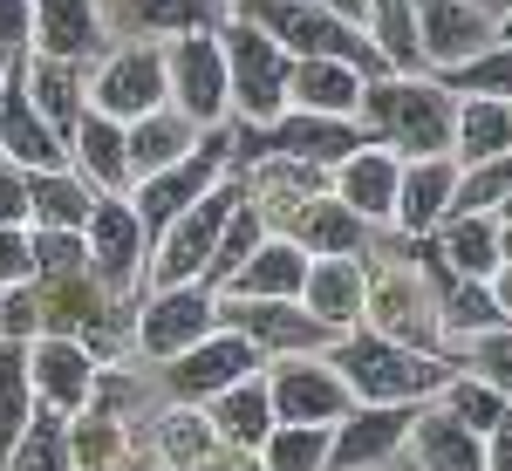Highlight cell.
<instances>
[{
    "mask_svg": "<svg viewBox=\"0 0 512 471\" xmlns=\"http://www.w3.org/2000/svg\"><path fill=\"white\" fill-rule=\"evenodd\" d=\"M355 123L396 157H458V96L437 76H376Z\"/></svg>",
    "mask_w": 512,
    "mask_h": 471,
    "instance_id": "6da1fadb",
    "label": "cell"
},
{
    "mask_svg": "<svg viewBox=\"0 0 512 471\" xmlns=\"http://www.w3.org/2000/svg\"><path fill=\"white\" fill-rule=\"evenodd\" d=\"M328 362L349 376L355 403H424V396H444V383L458 376L451 355H431V349H410V342H390L376 328H349Z\"/></svg>",
    "mask_w": 512,
    "mask_h": 471,
    "instance_id": "7a4b0ae2",
    "label": "cell"
},
{
    "mask_svg": "<svg viewBox=\"0 0 512 471\" xmlns=\"http://www.w3.org/2000/svg\"><path fill=\"white\" fill-rule=\"evenodd\" d=\"M226 178H233V130H219V123L198 137L192 157H178V164H164V171H151V178H137V185H130V205H137L151 246H158L212 185H226Z\"/></svg>",
    "mask_w": 512,
    "mask_h": 471,
    "instance_id": "3957f363",
    "label": "cell"
},
{
    "mask_svg": "<svg viewBox=\"0 0 512 471\" xmlns=\"http://www.w3.org/2000/svg\"><path fill=\"white\" fill-rule=\"evenodd\" d=\"M219 41H226V69H233V110L246 123H280L294 110V55L246 14H233Z\"/></svg>",
    "mask_w": 512,
    "mask_h": 471,
    "instance_id": "277c9868",
    "label": "cell"
},
{
    "mask_svg": "<svg viewBox=\"0 0 512 471\" xmlns=\"http://www.w3.org/2000/svg\"><path fill=\"white\" fill-rule=\"evenodd\" d=\"M239 198H246V185H239V178L212 185V192L198 198L192 212H185V219H178V226L151 246V267H144L151 294H158V287L205 280V267H212V253H219V239H226V226H233V212H239Z\"/></svg>",
    "mask_w": 512,
    "mask_h": 471,
    "instance_id": "5b68a950",
    "label": "cell"
},
{
    "mask_svg": "<svg viewBox=\"0 0 512 471\" xmlns=\"http://www.w3.org/2000/svg\"><path fill=\"white\" fill-rule=\"evenodd\" d=\"M219 328H239L260 355H315V349L342 342L308 301H239V294H219Z\"/></svg>",
    "mask_w": 512,
    "mask_h": 471,
    "instance_id": "8992f818",
    "label": "cell"
},
{
    "mask_svg": "<svg viewBox=\"0 0 512 471\" xmlns=\"http://www.w3.org/2000/svg\"><path fill=\"white\" fill-rule=\"evenodd\" d=\"M164 62H171V103L185 110L192 123H212L233 110V69H226V41L219 28H205V35H178L164 48Z\"/></svg>",
    "mask_w": 512,
    "mask_h": 471,
    "instance_id": "52a82bcc",
    "label": "cell"
},
{
    "mask_svg": "<svg viewBox=\"0 0 512 471\" xmlns=\"http://www.w3.org/2000/svg\"><path fill=\"white\" fill-rule=\"evenodd\" d=\"M89 103H96L103 117H117V123H137V117H151V110H164V103H171V62H164V48L158 41L117 48V55L96 69Z\"/></svg>",
    "mask_w": 512,
    "mask_h": 471,
    "instance_id": "ba28073f",
    "label": "cell"
},
{
    "mask_svg": "<svg viewBox=\"0 0 512 471\" xmlns=\"http://www.w3.org/2000/svg\"><path fill=\"white\" fill-rule=\"evenodd\" d=\"M21 62H7V76H0V157L28 164V171H69L76 151H69V137L41 117V103L28 96V69Z\"/></svg>",
    "mask_w": 512,
    "mask_h": 471,
    "instance_id": "9c48e42d",
    "label": "cell"
},
{
    "mask_svg": "<svg viewBox=\"0 0 512 471\" xmlns=\"http://www.w3.org/2000/svg\"><path fill=\"white\" fill-rule=\"evenodd\" d=\"M260 362H267V355L253 349L239 328H212L198 349L171 355V369H164V390L178 396V403H212V396L233 390V383L260 376Z\"/></svg>",
    "mask_w": 512,
    "mask_h": 471,
    "instance_id": "30bf717a",
    "label": "cell"
},
{
    "mask_svg": "<svg viewBox=\"0 0 512 471\" xmlns=\"http://www.w3.org/2000/svg\"><path fill=\"white\" fill-rule=\"evenodd\" d=\"M212 328H219V287H205V280L158 287L151 308L137 314V349H151L158 362H171V355L198 349Z\"/></svg>",
    "mask_w": 512,
    "mask_h": 471,
    "instance_id": "8fae6325",
    "label": "cell"
},
{
    "mask_svg": "<svg viewBox=\"0 0 512 471\" xmlns=\"http://www.w3.org/2000/svg\"><path fill=\"white\" fill-rule=\"evenodd\" d=\"M274 390V417L280 424H342L355 410V390L335 362H315V355H280V369L267 376Z\"/></svg>",
    "mask_w": 512,
    "mask_h": 471,
    "instance_id": "7c38bea8",
    "label": "cell"
},
{
    "mask_svg": "<svg viewBox=\"0 0 512 471\" xmlns=\"http://www.w3.org/2000/svg\"><path fill=\"white\" fill-rule=\"evenodd\" d=\"M144 219H137V205L123 192H103L96 198V219H89V274L103 280V294H130L137 280H144Z\"/></svg>",
    "mask_w": 512,
    "mask_h": 471,
    "instance_id": "4fadbf2b",
    "label": "cell"
},
{
    "mask_svg": "<svg viewBox=\"0 0 512 471\" xmlns=\"http://www.w3.org/2000/svg\"><path fill=\"white\" fill-rule=\"evenodd\" d=\"M417 417H424V403H355L349 417L335 424L328 471H369V465H383L396 444H410Z\"/></svg>",
    "mask_w": 512,
    "mask_h": 471,
    "instance_id": "5bb4252c",
    "label": "cell"
},
{
    "mask_svg": "<svg viewBox=\"0 0 512 471\" xmlns=\"http://www.w3.org/2000/svg\"><path fill=\"white\" fill-rule=\"evenodd\" d=\"M417 28H424V62L437 76L485 55L499 41V21L478 7V0H417Z\"/></svg>",
    "mask_w": 512,
    "mask_h": 471,
    "instance_id": "9a60e30c",
    "label": "cell"
},
{
    "mask_svg": "<svg viewBox=\"0 0 512 471\" xmlns=\"http://www.w3.org/2000/svg\"><path fill=\"white\" fill-rule=\"evenodd\" d=\"M308 274H315V253H308L301 239H287V233H267L260 253H253L219 294H239V301H301V294H308Z\"/></svg>",
    "mask_w": 512,
    "mask_h": 471,
    "instance_id": "2e32d148",
    "label": "cell"
},
{
    "mask_svg": "<svg viewBox=\"0 0 512 471\" xmlns=\"http://www.w3.org/2000/svg\"><path fill=\"white\" fill-rule=\"evenodd\" d=\"M465 164L458 157H403V192H396V226L410 239L437 233L451 219V198H458Z\"/></svg>",
    "mask_w": 512,
    "mask_h": 471,
    "instance_id": "e0dca14e",
    "label": "cell"
},
{
    "mask_svg": "<svg viewBox=\"0 0 512 471\" xmlns=\"http://www.w3.org/2000/svg\"><path fill=\"white\" fill-rule=\"evenodd\" d=\"M28 355H35V396L48 403V410H82L89 396H96V355H89V342H76V335H41V342H28Z\"/></svg>",
    "mask_w": 512,
    "mask_h": 471,
    "instance_id": "ac0fdd59",
    "label": "cell"
},
{
    "mask_svg": "<svg viewBox=\"0 0 512 471\" xmlns=\"http://www.w3.org/2000/svg\"><path fill=\"white\" fill-rule=\"evenodd\" d=\"M396 192H403V157L383 151V144H362L349 164H335V198L355 205L369 226H396Z\"/></svg>",
    "mask_w": 512,
    "mask_h": 471,
    "instance_id": "d6986e66",
    "label": "cell"
},
{
    "mask_svg": "<svg viewBox=\"0 0 512 471\" xmlns=\"http://www.w3.org/2000/svg\"><path fill=\"white\" fill-rule=\"evenodd\" d=\"M110 21L123 35H205V28H226L239 7L233 0H103Z\"/></svg>",
    "mask_w": 512,
    "mask_h": 471,
    "instance_id": "ffe728a7",
    "label": "cell"
},
{
    "mask_svg": "<svg viewBox=\"0 0 512 471\" xmlns=\"http://www.w3.org/2000/svg\"><path fill=\"white\" fill-rule=\"evenodd\" d=\"M431 239L437 267L458 280H492L499 267H506V253H499V212H465V219H444Z\"/></svg>",
    "mask_w": 512,
    "mask_h": 471,
    "instance_id": "44dd1931",
    "label": "cell"
},
{
    "mask_svg": "<svg viewBox=\"0 0 512 471\" xmlns=\"http://www.w3.org/2000/svg\"><path fill=\"white\" fill-rule=\"evenodd\" d=\"M69 151H76V171L96 192H130V185H137V171H130V123L103 117L96 103H89V117L76 123Z\"/></svg>",
    "mask_w": 512,
    "mask_h": 471,
    "instance_id": "7402d4cb",
    "label": "cell"
},
{
    "mask_svg": "<svg viewBox=\"0 0 512 471\" xmlns=\"http://www.w3.org/2000/svg\"><path fill=\"white\" fill-rule=\"evenodd\" d=\"M369 328H376V335H390V342H410V349H431V328H437L431 294H424L410 274L369 280Z\"/></svg>",
    "mask_w": 512,
    "mask_h": 471,
    "instance_id": "603a6c76",
    "label": "cell"
},
{
    "mask_svg": "<svg viewBox=\"0 0 512 471\" xmlns=\"http://www.w3.org/2000/svg\"><path fill=\"white\" fill-rule=\"evenodd\" d=\"M410 451H417V465H424V471H492V444H485L472 424H458L444 403L417 417Z\"/></svg>",
    "mask_w": 512,
    "mask_h": 471,
    "instance_id": "cb8c5ba5",
    "label": "cell"
},
{
    "mask_svg": "<svg viewBox=\"0 0 512 471\" xmlns=\"http://www.w3.org/2000/svg\"><path fill=\"white\" fill-rule=\"evenodd\" d=\"M35 48L62 62H96L103 48V7L96 0H35Z\"/></svg>",
    "mask_w": 512,
    "mask_h": 471,
    "instance_id": "d4e9b609",
    "label": "cell"
},
{
    "mask_svg": "<svg viewBox=\"0 0 512 471\" xmlns=\"http://www.w3.org/2000/svg\"><path fill=\"white\" fill-rule=\"evenodd\" d=\"M301 301H308L335 335L362 328V321H369V274H362V260H315Z\"/></svg>",
    "mask_w": 512,
    "mask_h": 471,
    "instance_id": "484cf974",
    "label": "cell"
},
{
    "mask_svg": "<svg viewBox=\"0 0 512 471\" xmlns=\"http://www.w3.org/2000/svg\"><path fill=\"white\" fill-rule=\"evenodd\" d=\"M287 239H301L315 260H355V253L369 246V219H362L355 205H342L335 192H321V198H308V212L294 219Z\"/></svg>",
    "mask_w": 512,
    "mask_h": 471,
    "instance_id": "4316f807",
    "label": "cell"
},
{
    "mask_svg": "<svg viewBox=\"0 0 512 471\" xmlns=\"http://www.w3.org/2000/svg\"><path fill=\"white\" fill-rule=\"evenodd\" d=\"M28 96L41 103V117L55 123L62 137H76V123L89 117V89H82V62H62V55H28Z\"/></svg>",
    "mask_w": 512,
    "mask_h": 471,
    "instance_id": "83f0119b",
    "label": "cell"
},
{
    "mask_svg": "<svg viewBox=\"0 0 512 471\" xmlns=\"http://www.w3.org/2000/svg\"><path fill=\"white\" fill-rule=\"evenodd\" d=\"M362 89H369V76L349 69V62H328V55H301V62H294V110L355 117V110H362Z\"/></svg>",
    "mask_w": 512,
    "mask_h": 471,
    "instance_id": "f1b7e54d",
    "label": "cell"
},
{
    "mask_svg": "<svg viewBox=\"0 0 512 471\" xmlns=\"http://www.w3.org/2000/svg\"><path fill=\"white\" fill-rule=\"evenodd\" d=\"M41 396H35V355H28V342H7L0 335V465L14 458V444L28 437V424H35Z\"/></svg>",
    "mask_w": 512,
    "mask_h": 471,
    "instance_id": "f546056e",
    "label": "cell"
},
{
    "mask_svg": "<svg viewBox=\"0 0 512 471\" xmlns=\"http://www.w3.org/2000/svg\"><path fill=\"white\" fill-rule=\"evenodd\" d=\"M198 130H205V123H192L178 103H164V110H151V117H137V123H130V171L151 178V171H164V164L192 157L198 151Z\"/></svg>",
    "mask_w": 512,
    "mask_h": 471,
    "instance_id": "4dcf8cb0",
    "label": "cell"
},
{
    "mask_svg": "<svg viewBox=\"0 0 512 471\" xmlns=\"http://www.w3.org/2000/svg\"><path fill=\"white\" fill-rule=\"evenodd\" d=\"M212 424H219V437L233 444V451H260L267 437H274V390L260 383V376H246V383H233L226 396H212Z\"/></svg>",
    "mask_w": 512,
    "mask_h": 471,
    "instance_id": "1f68e13d",
    "label": "cell"
},
{
    "mask_svg": "<svg viewBox=\"0 0 512 471\" xmlns=\"http://www.w3.org/2000/svg\"><path fill=\"white\" fill-rule=\"evenodd\" d=\"M369 41L383 48L396 76H424V28H417V0H369Z\"/></svg>",
    "mask_w": 512,
    "mask_h": 471,
    "instance_id": "d6a6232c",
    "label": "cell"
},
{
    "mask_svg": "<svg viewBox=\"0 0 512 471\" xmlns=\"http://www.w3.org/2000/svg\"><path fill=\"white\" fill-rule=\"evenodd\" d=\"M512 314L499 308V294H492V280H444L437 287V328L451 335V342H472L485 328H506Z\"/></svg>",
    "mask_w": 512,
    "mask_h": 471,
    "instance_id": "836d02e7",
    "label": "cell"
},
{
    "mask_svg": "<svg viewBox=\"0 0 512 471\" xmlns=\"http://www.w3.org/2000/svg\"><path fill=\"white\" fill-rule=\"evenodd\" d=\"M96 185L82 171H35V226H62V233H89L96 219Z\"/></svg>",
    "mask_w": 512,
    "mask_h": 471,
    "instance_id": "e575fe53",
    "label": "cell"
},
{
    "mask_svg": "<svg viewBox=\"0 0 512 471\" xmlns=\"http://www.w3.org/2000/svg\"><path fill=\"white\" fill-rule=\"evenodd\" d=\"M512 151V103L506 96H458V164Z\"/></svg>",
    "mask_w": 512,
    "mask_h": 471,
    "instance_id": "d590c367",
    "label": "cell"
},
{
    "mask_svg": "<svg viewBox=\"0 0 512 471\" xmlns=\"http://www.w3.org/2000/svg\"><path fill=\"white\" fill-rule=\"evenodd\" d=\"M0 471H82L76 465V444H69V424H62V410H48L41 403L35 424H28V437L14 444V458Z\"/></svg>",
    "mask_w": 512,
    "mask_h": 471,
    "instance_id": "8d00e7d4",
    "label": "cell"
},
{
    "mask_svg": "<svg viewBox=\"0 0 512 471\" xmlns=\"http://www.w3.org/2000/svg\"><path fill=\"white\" fill-rule=\"evenodd\" d=\"M335 451V424H274V437L260 444L267 471H328Z\"/></svg>",
    "mask_w": 512,
    "mask_h": 471,
    "instance_id": "74e56055",
    "label": "cell"
},
{
    "mask_svg": "<svg viewBox=\"0 0 512 471\" xmlns=\"http://www.w3.org/2000/svg\"><path fill=\"white\" fill-rule=\"evenodd\" d=\"M437 403H444V410H451L458 424H472L478 437L506 431V417H512V396H506V390H492L485 376H465V369H458V376L444 383V396H437Z\"/></svg>",
    "mask_w": 512,
    "mask_h": 471,
    "instance_id": "f35d334b",
    "label": "cell"
},
{
    "mask_svg": "<svg viewBox=\"0 0 512 471\" xmlns=\"http://www.w3.org/2000/svg\"><path fill=\"white\" fill-rule=\"evenodd\" d=\"M506 198H512V151L478 157V164H465V178H458L451 219H465V212H506Z\"/></svg>",
    "mask_w": 512,
    "mask_h": 471,
    "instance_id": "ab89813d",
    "label": "cell"
},
{
    "mask_svg": "<svg viewBox=\"0 0 512 471\" xmlns=\"http://www.w3.org/2000/svg\"><path fill=\"white\" fill-rule=\"evenodd\" d=\"M437 82H444L451 96H506V103H512V41H492L485 55L458 62V69H444Z\"/></svg>",
    "mask_w": 512,
    "mask_h": 471,
    "instance_id": "60d3db41",
    "label": "cell"
},
{
    "mask_svg": "<svg viewBox=\"0 0 512 471\" xmlns=\"http://www.w3.org/2000/svg\"><path fill=\"white\" fill-rule=\"evenodd\" d=\"M260 239H267V219H260V205L253 198H239L233 226H226V239H219V253H212V267H205V287H226V280L260 253Z\"/></svg>",
    "mask_w": 512,
    "mask_h": 471,
    "instance_id": "b9f144b4",
    "label": "cell"
},
{
    "mask_svg": "<svg viewBox=\"0 0 512 471\" xmlns=\"http://www.w3.org/2000/svg\"><path fill=\"white\" fill-rule=\"evenodd\" d=\"M158 444L171 451V458H178V465L205 471V465H212V451H219L226 437H219V424H212V417H192V410H178V417H164V424H158Z\"/></svg>",
    "mask_w": 512,
    "mask_h": 471,
    "instance_id": "7bdbcfd3",
    "label": "cell"
},
{
    "mask_svg": "<svg viewBox=\"0 0 512 471\" xmlns=\"http://www.w3.org/2000/svg\"><path fill=\"white\" fill-rule=\"evenodd\" d=\"M89 274V233L35 226V280H82Z\"/></svg>",
    "mask_w": 512,
    "mask_h": 471,
    "instance_id": "ee69618b",
    "label": "cell"
},
{
    "mask_svg": "<svg viewBox=\"0 0 512 471\" xmlns=\"http://www.w3.org/2000/svg\"><path fill=\"white\" fill-rule=\"evenodd\" d=\"M458 369H465V376H485L492 390L512 396V321L506 328H485L472 342H458Z\"/></svg>",
    "mask_w": 512,
    "mask_h": 471,
    "instance_id": "f6af8a7d",
    "label": "cell"
},
{
    "mask_svg": "<svg viewBox=\"0 0 512 471\" xmlns=\"http://www.w3.org/2000/svg\"><path fill=\"white\" fill-rule=\"evenodd\" d=\"M0 335H7V342H41V335H48V314H41V287L35 280L0 287Z\"/></svg>",
    "mask_w": 512,
    "mask_h": 471,
    "instance_id": "bcb514c9",
    "label": "cell"
},
{
    "mask_svg": "<svg viewBox=\"0 0 512 471\" xmlns=\"http://www.w3.org/2000/svg\"><path fill=\"white\" fill-rule=\"evenodd\" d=\"M0 226H35V171L0 157Z\"/></svg>",
    "mask_w": 512,
    "mask_h": 471,
    "instance_id": "7dc6e473",
    "label": "cell"
},
{
    "mask_svg": "<svg viewBox=\"0 0 512 471\" xmlns=\"http://www.w3.org/2000/svg\"><path fill=\"white\" fill-rule=\"evenodd\" d=\"M35 55V0H0V69Z\"/></svg>",
    "mask_w": 512,
    "mask_h": 471,
    "instance_id": "c3c4849f",
    "label": "cell"
},
{
    "mask_svg": "<svg viewBox=\"0 0 512 471\" xmlns=\"http://www.w3.org/2000/svg\"><path fill=\"white\" fill-rule=\"evenodd\" d=\"M35 280V226H0V287Z\"/></svg>",
    "mask_w": 512,
    "mask_h": 471,
    "instance_id": "681fc988",
    "label": "cell"
},
{
    "mask_svg": "<svg viewBox=\"0 0 512 471\" xmlns=\"http://www.w3.org/2000/svg\"><path fill=\"white\" fill-rule=\"evenodd\" d=\"M328 14H342V21H355V28H369V0H321Z\"/></svg>",
    "mask_w": 512,
    "mask_h": 471,
    "instance_id": "f907efd6",
    "label": "cell"
},
{
    "mask_svg": "<svg viewBox=\"0 0 512 471\" xmlns=\"http://www.w3.org/2000/svg\"><path fill=\"white\" fill-rule=\"evenodd\" d=\"M485 444H492V471H512V424H506V431H492Z\"/></svg>",
    "mask_w": 512,
    "mask_h": 471,
    "instance_id": "816d5d0a",
    "label": "cell"
},
{
    "mask_svg": "<svg viewBox=\"0 0 512 471\" xmlns=\"http://www.w3.org/2000/svg\"><path fill=\"white\" fill-rule=\"evenodd\" d=\"M492 294H499V308L512 314V260H506V267H499V274H492Z\"/></svg>",
    "mask_w": 512,
    "mask_h": 471,
    "instance_id": "f5cc1de1",
    "label": "cell"
},
{
    "mask_svg": "<svg viewBox=\"0 0 512 471\" xmlns=\"http://www.w3.org/2000/svg\"><path fill=\"white\" fill-rule=\"evenodd\" d=\"M499 253L512 260V219H499Z\"/></svg>",
    "mask_w": 512,
    "mask_h": 471,
    "instance_id": "db71d44e",
    "label": "cell"
},
{
    "mask_svg": "<svg viewBox=\"0 0 512 471\" xmlns=\"http://www.w3.org/2000/svg\"><path fill=\"white\" fill-rule=\"evenodd\" d=\"M499 41H512V7H506V14H499Z\"/></svg>",
    "mask_w": 512,
    "mask_h": 471,
    "instance_id": "11a10c76",
    "label": "cell"
},
{
    "mask_svg": "<svg viewBox=\"0 0 512 471\" xmlns=\"http://www.w3.org/2000/svg\"><path fill=\"white\" fill-rule=\"evenodd\" d=\"M233 471H267V465H260V458H253V465H233Z\"/></svg>",
    "mask_w": 512,
    "mask_h": 471,
    "instance_id": "9f6ffc18",
    "label": "cell"
},
{
    "mask_svg": "<svg viewBox=\"0 0 512 471\" xmlns=\"http://www.w3.org/2000/svg\"><path fill=\"white\" fill-rule=\"evenodd\" d=\"M499 219H512V198H506V212H499Z\"/></svg>",
    "mask_w": 512,
    "mask_h": 471,
    "instance_id": "6f0895ef",
    "label": "cell"
},
{
    "mask_svg": "<svg viewBox=\"0 0 512 471\" xmlns=\"http://www.w3.org/2000/svg\"><path fill=\"white\" fill-rule=\"evenodd\" d=\"M130 471H158V465H130Z\"/></svg>",
    "mask_w": 512,
    "mask_h": 471,
    "instance_id": "680465c9",
    "label": "cell"
},
{
    "mask_svg": "<svg viewBox=\"0 0 512 471\" xmlns=\"http://www.w3.org/2000/svg\"><path fill=\"white\" fill-rule=\"evenodd\" d=\"M233 7H246V0H233Z\"/></svg>",
    "mask_w": 512,
    "mask_h": 471,
    "instance_id": "91938a15",
    "label": "cell"
},
{
    "mask_svg": "<svg viewBox=\"0 0 512 471\" xmlns=\"http://www.w3.org/2000/svg\"><path fill=\"white\" fill-rule=\"evenodd\" d=\"M0 76H7V69H0Z\"/></svg>",
    "mask_w": 512,
    "mask_h": 471,
    "instance_id": "94428289",
    "label": "cell"
},
{
    "mask_svg": "<svg viewBox=\"0 0 512 471\" xmlns=\"http://www.w3.org/2000/svg\"><path fill=\"white\" fill-rule=\"evenodd\" d=\"M506 424H512V417H506Z\"/></svg>",
    "mask_w": 512,
    "mask_h": 471,
    "instance_id": "6125c7cd",
    "label": "cell"
}]
</instances>
